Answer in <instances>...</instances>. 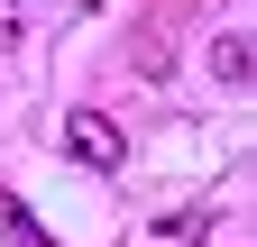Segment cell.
Here are the masks:
<instances>
[{
	"instance_id": "4",
	"label": "cell",
	"mask_w": 257,
	"mask_h": 247,
	"mask_svg": "<svg viewBox=\"0 0 257 247\" xmlns=\"http://www.w3.org/2000/svg\"><path fill=\"white\" fill-rule=\"evenodd\" d=\"M19 37H28V10H19V0H0V55H10Z\"/></svg>"
},
{
	"instance_id": "1",
	"label": "cell",
	"mask_w": 257,
	"mask_h": 247,
	"mask_svg": "<svg viewBox=\"0 0 257 247\" xmlns=\"http://www.w3.org/2000/svg\"><path fill=\"white\" fill-rule=\"evenodd\" d=\"M64 146H74V165H92V174H119L128 165L119 119H101V110H74V119H64Z\"/></svg>"
},
{
	"instance_id": "3",
	"label": "cell",
	"mask_w": 257,
	"mask_h": 247,
	"mask_svg": "<svg viewBox=\"0 0 257 247\" xmlns=\"http://www.w3.org/2000/svg\"><path fill=\"white\" fill-rule=\"evenodd\" d=\"M156 229H166L175 247H193V238H202V229H211V210H166V220H156Z\"/></svg>"
},
{
	"instance_id": "2",
	"label": "cell",
	"mask_w": 257,
	"mask_h": 247,
	"mask_svg": "<svg viewBox=\"0 0 257 247\" xmlns=\"http://www.w3.org/2000/svg\"><path fill=\"white\" fill-rule=\"evenodd\" d=\"M248 74H257V46L239 37V28H230V37H211V82H230V92H248Z\"/></svg>"
}]
</instances>
